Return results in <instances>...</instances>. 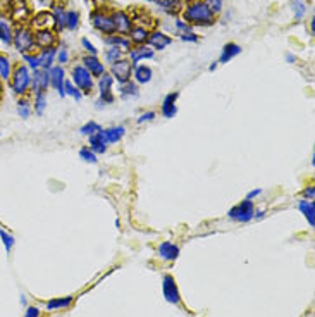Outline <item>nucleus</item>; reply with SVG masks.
I'll list each match as a JSON object with an SVG mask.
<instances>
[{"mask_svg": "<svg viewBox=\"0 0 315 317\" xmlns=\"http://www.w3.org/2000/svg\"><path fill=\"white\" fill-rule=\"evenodd\" d=\"M2 95H3V83L2 79H0V100H2Z\"/></svg>", "mask_w": 315, "mask_h": 317, "instance_id": "obj_55", "label": "nucleus"}, {"mask_svg": "<svg viewBox=\"0 0 315 317\" xmlns=\"http://www.w3.org/2000/svg\"><path fill=\"white\" fill-rule=\"evenodd\" d=\"M105 140H107V143L110 145V143H119L122 138H124L126 135V128L124 126H112V128H107V129H102Z\"/></svg>", "mask_w": 315, "mask_h": 317, "instance_id": "obj_26", "label": "nucleus"}, {"mask_svg": "<svg viewBox=\"0 0 315 317\" xmlns=\"http://www.w3.org/2000/svg\"><path fill=\"white\" fill-rule=\"evenodd\" d=\"M133 79H135L136 85H147L154 78V71L147 64H138V66H133Z\"/></svg>", "mask_w": 315, "mask_h": 317, "instance_id": "obj_20", "label": "nucleus"}, {"mask_svg": "<svg viewBox=\"0 0 315 317\" xmlns=\"http://www.w3.org/2000/svg\"><path fill=\"white\" fill-rule=\"evenodd\" d=\"M31 74L33 71L26 66V64H16L12 67V74L9 79V86L16 95H28V92L31 90Z\"/></svg>", "mask_w": 315, "mask_h": 317, "instance_id": "obj_2", "label": "nucleus"}, {"mask_svg": "<svg viewBox=\"0 0 315 317\" xmlns=\"http://www.w3.org/2000/svg\"><path fill=\"white\" fill-rule=\"evenodd\" d=\"M110 16H112V23H114V28H115V33L128 37L131 28L135 26V21H133L131 14L126 12V10H122V9H114V10H110Z\"/></svg>", "mask_w": 315, "mask_h": 317, "instance_id": "obj_7", "label": "nucleus"}, {"mask_svg": "<svg viewBox=\"0 0 315 317\" xmlns=\"http://www.w3.org/2000/svg\"><path fill=\"white\" fill-rule=\"evenodd\" d=\"M131 74H133V66L128 60V57L117 60L110 66V76L114 78V81H117L119 85H124V83L131 81Z\"/></svg>", "mask_w": 315, "mask_h": 317, "instance_id": "obj_8", "label": "nucleus"}, {"mask_svg": "<svg viewBox=\"0 0 315 317\" xmlns=\"http://www.w3.org/2000/svg\"><path fill=\"white\" fill-rule=\"evenodd\" d=\"M119 95L121 99H136L140 95V88L135 81H128L119 86Z\"/></svg>", "mask_w": 315, "mask_h": 317, "instance_id": "obj_28", "label": "nucleus"}, {"mask_svg": "<svg viewBox=\"0 0 315 317\" xmlns=\"http://www.w3.org/2000/svg\"><path fill=\"white\" fill-rule=\"evenodd\" d=\"M71 59L69 55V50H67L66 45H59L57 47V55H55V62L59 64V66H64V64H67Z\"/></svg>", "mask_w": 315, "mask_h": 317, "instance_id": "obj_39", "label": "nucleus"}, {"mask_svg": "<svg viewBox=\"0 0 315 317\" xmlns=\"http://www.w3.org/2000/svg\"><path fill=\"white\" fill-rule=\"evenodd\" d=\"M88 140H90V150H92V152H95L97 156H102V154L107 152L108 143H107V140H105L102 131H99V133H95V135L88 136Z\"/></svg>", "mask_w": 315, "mask_h": 317, "instance_id": "obj_24", "label": "nucleus"}, {"mask_svg": "<svg viewBox=\"0 0 315 317\" xmlns=\"http://www.w3.org/2000/svg\"><path fill=\"white\" fill-rule=\"evenodd\" d=\"M217 66H219V62H217V60H213V62L209 66V71H215V69H217Z\"/></svg>", "mask_w": 315, "mask_h": 317, "instance_id": "obj_54", "label": "nucleus"}, {"mask_svg": "<svg viewBox=\"0 0 315 317\" xmlns=\"http://www.w3.org/2000/svg\"><path fill=\"white\" fill-rule=\"evenodd\" d=\"M291 7H293V14H295L296 19H303L307 14V5L303 0H293L291 2Z\"/></svg>", "mask_w": 315, "mask_h": 317, "instance_id": "obj_40", "label": "nucleus"}, {"mask_svg": "<svg viewBox=\"0 0 315 317\" xmlns=\"http://www.w3.org/2000/svg\"><path fill=\"white\" fill-rule=\"evenodd\" d=\"M90 23H92V26L95 28L99 33H102L104 37L105 35L115 33V28H114V23H112L110 12L104 10L102 7H97L95 10H92V14H90Z\"/></svg>", "mask_w": 315, "mask_h": 317, "instance_id": "obj_5", "label": "nucleus"}, {"mask_svg": "<svg viewBox=\"0 0 315 317\" xmlns=\"http://www.w3.org/2000/svg\"><path fill=\"white\" fill-rule=\"evenodd\" d=\"M253 214H255V205L252 200H246V198L227 211V217L236 222H250L253 219Z\"/></svg>", "mask_w": 315, "mask_h": 317, "instance_id": "obj_6", "label": "nucleus"}, {"mask_svg": "<svg viewBox=\"0 0 315 317\" xmlns=\"http://www.w3.org/2000/svg\"><path fill=\"white\" fill-rule=\"evenodd\" d=\"M241 53V47L234 42H227L226 45L222 47V52H220V57L217 62L219 64H227L229 60H233L234 57H238Z\"/></svg>", "mask_w": 315, "mask_h": 317, "instance_id": "obj_23", "label": "nucleus"}, {"mask_svg": "<svg viewBox=\"0 0 315 317\" xmlns=\"http://www.w3.org/2000/svg\"><path fill=\"white\" fill-rule=\"evenodd\" d=\"M177 37H179V40H183V42H186V43H198V42H200V37H198L195 31L181 33V35H177Z\"/></svg>", "mask_w": 315, "mask_h": 317, "instance_id": "obj_47", "label": "nucleus"}, {"mask_svg": "<svg viewBox=\"0 0 315 317\" xmlns=\"http://www.w3.org/2000/svg\"><path fill=\"white\" fill-rule=\"evenodd\" d=\"M23 60L26 62V66L30 67L31 71L40 69V57L38 53H23Z\"/></svg>", "mask_w": 315, "mask_h": 317, "instance_id": "obj_41", "label": "nucleus"}, {"mask_svg": "<svg viewBox=\"0 0 315 317\" xmlns=\"http://www.w3.org/2000/svg\"><path fill=\"white\" fill-rule=\"evenodd\" d=\"M64 92H66V97H72V99L78 100V102L83 99V93L76 88L74 83H72L71 79H66V81H64Z\"/></svg>", "mask_w": 315, "mask_h": 317, "instance_id": "obj_36", "label": "nucleus"}, {"mask_svg": "<svg viewBox=\"0 0 315 317\" xmlns=\"http://www.w3.org/2000/svg\"><path fill=\"white\" fill-rule=\"evenodd\" d=\"M71 81L74 83V86L83 93V95H90L92 90H93V86H95V78L88 73V69H86L83 64H76V66H72Z\"/></svg>", "mask_w": 315, "mask_h": 317, "instance_id": "obj_4", "label": "nucleus"}, {"mask_svg": "<svg viewBox=\"0 0 315 317\" xmlns=\"http://www.w3.org/2000/svg\"><path fill=\"white\" fill-rule=\"evenodd\" d=\"M0 238H2V243H3V248H5V252L9 254L10 250H12V247H14V236L12 235H9V233L5 231V229H0Z\"/></svg>", "mask_w": 315, "mask_h": 317, "instance_id": "obj_42", "label": "nucleus"}, {"mask_svg": "<svg viewBox=\"0 0 315 317\" xmlns=\"http://www.w3.org/2000/svg\"><path fill=\"white\" fill-rule=\"evenodd\" d=\"M24 317H40V309L38 307H28L24 312Z\"/></svg>", "mask_w": 315, "mask_h": 317, "instance_id": "obj_50", "label": "nucleus"}, {"mask_svg": "<svg viewBox=\"0 0 315 317\" xmlns=\"http://www.w3.org/2000/svg\"><path fill=\"white\" fill-rule=\"evenodd\" d=\"M102 126L99 124V122H95V121H88V122H85V124L79 128V133H81L83 136H92V135H95V133H99V131H102Z\"/></svg>", "mask_w": 315, "mask_h": 317, "instance_id": "obj_34", "label": "nucleus"}, {"mask_svg": "<svg viewBox=\"0 0 315 317\" xmlns=\"http://www.w3.org/2000/svg\"><path fill=\"white\" fill-rule=\"evenodd\" d=\"M12 10H14V19L17 21L21 19V23L30 16V7H23V9H21V7L17 5V7H12Z\"/></svg>", "mask_w": 315, "mask_h": 317, "instance_id": "obj_46", "label": "nucleus"}, {"mask_svg": "<svg viewBox=\"0 0 315 317\" xmlns=\"http://www.w3.org/2000/svg\"><path fill=\"white\" fill-rule=\"evenodd\" d=\"M126 53L122 52L121 49H117V47H107L104 52V59H105V64H108V66H112L114 62H117V60L124 59Z\"/></svg>", "mask_w": 315, "mask_h": 317, "instance_id": "obj_29", "label": "nucleus"}, {"mask_svg": "<svg viewBox=\"0 0 315 317\" xmlns=\"http://www.w3.org/2000/svg\"><path fill=\"white\" fill-rule=\"evenodd\" d=\"M12 35H14L12 24L7 19H3V17H0V42L7 47L12 45Z\"/></svg>", "mask_w": 315, "mask_h": 317, "instance_id": "obj_27", "label": "nucleus"}, {"mask_svg": "<svg viewBox=\"0 0 315 317\" xmlns=\"http://www.w3.org/2000/svg\"><path fill=\"white\" fill-rule=\"evenodd\" d=\"M128 60L131 62V66H138L143 60H150L155 57V50H152L148 45H133L131 50L128 53Z\"/></svg>", "mask_w": 315, "mask_h": 317, "instance_id": "obj_12", "label": "nucleus"}, {"mask_svg": "<svg viewBox=\"0 0 315 317\" xmlns=\"http://www.w3.org/2000/svg\"><path fill=\"white\" fill-rule=\"evenodd\" d=\"M12 45L17 52L23 53H33L36 45H35V30L26 24H21L14 30L12 35Z\"/></svg>", "mask_w": 315, "mask_h": 317, "instance_id": "obj_3", "label": "nucleus"}, {"mask_svg": "<svg viewBox=\"0 0 315 317\" xmlns=\"http://www.w3.org/2000/svg\"><path fill=\"white\" fill-rule=\"evenodd\" d=\"M314 195H315V186L310 185L303 190V198H305V200H314Z\"/></svg>", "mask_w": 315, "mask_h": 317, "instance_id": "obj_49", "label": "nucleus"}, {"mask_svg": "<svg viewBox=\"0 0 315 317\" xmlns=\"http://www.w3.org/2000/svg\"><path fill=\"white\" fill-rule=\"evenodd\" d=\"M52 24H53V30L57 33H62L66 30V17H67V10L64 9V5L60 3H52Z\"/></svg>", "mask_w": 315, "mask_h": 317, "instance_id": "obj_16", "label": "nucleus"}, {"mask_svg": "<svg viewBox=\"0 0 315 317\" xmlns=\"http://www.w3.org/2000/svg\"><path fill=\"white\" fill-rule=\"evenodd\" d=\"M49 78H50V86L57 92L59 97H66V92H64V81H66V71H64V66H52L49 69Z\"/></svg>", "mask_w": 315, "mask_h": 317, "instance_id": "obj_11", "label": "nucleus"}, {"mask_svg": "<svg viewBox=\"0 0 315 317\" xmlns=\"http://www.w3.org/2000/svg\"><path fill=\"white\" fill-rule=\"evenodd\" d=\"M50 86L49 71L45 69H36L31 74V92L33 93H47Z\"/></svg>", "mask_w": 315, "mask_h": 317, "instance_id": "obj_14", "label": "nucleus"}, {"mask_svg": "<svg viewBox=\"0 0 315 317\" xmlns=\"http://www.w3.org/2000/svg\"><path fill=\"white\" fill-rule=\"evenodd\" d=\"M147 2H152V0H147Z\"/></svg>", "mask_w": 315, "mask_h": 317, "instance_id": "obj_57", "label": "nucleus"}, {"mask_svg": "<svg viewBox=\"0 0 315 317\" xmlns=\"http://www.w3.org/2000/svg\"><path fill=\"white\" fill-rule=\"evenodd\" d=\"M152 2H154L162 12H167V14H172V10L181 5V0H152Z\"/></svg>", "mask_w": 315, "mask_h": 317, "instance_id": "obj_33", "label": "nucleus"}, {"mask_svg": "<svg viewBox=\"0 0 315 317\" xmlns=\"http://www.w3.org/2000/svg\"><path fill=\"white\" fill-rule=\"evenodd\" d=\"M0 138H2V133H0Z\"/></svg>", "mask_w": 315, "mask_h": 317, "instance_id": "obj_56", "label": "nucleus"}, {"mask_svg": "<svg viewBox=\"0 0 315 317\" xmlns=\"http://www.w3.org/2000/svg\"><path fill=\"white\" fill-rule=\"evenodd\" d=\"M12 62H10L9 55L0 52V79L2 81H9L10 74H12Z\"/></svg>", "mask_w": 315, "mask_h": 317, "instance_id": "obj_30", "label": "nucleus"}, {"mask_svg": "<svg viewBox=\"0 0 315 317\" xmlns=\"http://www.w3.org/2000/svg\"><path fill=\"white\" fill-rule=\"evenodd\" d=\"M79 158H81L83 162H86V164H97V162H99V156H97L95 152H92L90 147H83V149L79 150Z\"/></svg>", "mask_w": 315, "mask_h": 317, "instance_id": "obj_37", "label": "nucleus"}, {"mask_svg": "<svg viewBox=\"0 0 315 317\" xmlns=\"http://www.w3.org/2000/svg\"><path fill=\"white\" fill-rule=\"evenodd\" d=\"M79 19H81V16H79L78 10H74V9L67 10L66 30H67V31H78V28H79Z\"/></svg>", "mask_w": 315, "mask_h": 317, "instance_id": "obj_32", "label": "nucleus"}, {"mask_svg": "<svg viewBox=\"0 0 315 317\" xmlns=\"http://www.w3.org/2000/svg\"><path fill=\"white\" fill-rule=\"evenodd\" d=\"M17 114L23 119H28L31 116V102L28 99H24V97L17 102Z\"/></svg>", "mask_w": 315, "mask_h": 317, "instance_id": "obj_38", "label": "nucleus"}, {"mask_svg": "<svg viewBox=\"0 0 315 317\" xmlns=\"http://www.w3.org/2000/svg\"><path fill=\"white\" fill-rule=\"evenodd\" d=\"M286 62H288V64H295L296 62V55H295V53H291V52L286 53Z\"/></svg>", "mask_w": 315, "mask_h": 317, "instance_id": "obj_52", "label": "nucleus"}, {"mask_svg": "<svg viewBox=\"0 0 315 317\" xmlns=\"http://www.w3.org/2000/svg\"><path fill=\"white\" fill-rule=\"evenodd\" d=\"M314 21H315V17L312 16V17H310V33H315V23H314Z\"/></svg>", "mask_w": 315, "mask_h": 317, "instance_id": "obj_53", "label": "nucleus"}, {"mask_svg": "<svg viewBox=\"0 0 315 317\" xmlns=\"http://www.w3.org/2000/svg\"><path fill=\"white\" fill-rule=\"evenodd\" d=\"M81 47L86 52V55H97V53H99V49H97V47L90 42V38H86V37L81 38Z\"/></svg>", "mask_w": 315, "mask_h": 317, "instance_id": "obj_44", "label": "nucleus"}, {"mask_svg": "<svg viewBox=\"0 0 315 317\" xmlns=\"http://www.w3.org/2000/svg\"><path fill=\"white\" fill-rule=\"evenodd\" d=\"M179 247L176 243H172V241H162L158 245V257L164 259V261H176L179 257Z\"/></svg>", "mask_w": 315, "mask_h": 317, "instance_id": "obj_21", "label": "nucleus"}, {"mask_svg": "<svg viewBox=\"0 0 315 317\" xmlns=\"http://www.w3.org/2000/svg\"><path fill=\"white\" fill-rule=\"evenodd\" d=\"M205 3L209 5V9L212 10L213 14H220L224 9V0H205Z\"/></svg>", "mask_w": 315, "mask_h": 317, "instance_id": "obj_45", "label": "nucleus"}, {"mask_svg": "<svg viewBox=\"0 0 315 317\" xmlns=\"http://www.w3.org/2000/svg\"><path fill=\"white\" fill-rule=\"evenodd\" d=\"M55 30L50 28H42V30H35V45L36 49H47V47H57L59 37H57Z\"/></svg>", "mask_w": 315, "mask_h": 317, "instance_id": "obj_9", "label": "nucleus"}, {"mask_svg": "<svg viewBox=\"0 0 315 317\" xmlns=\"http://www.w3.org/2000/svg\"><path fill=\"white\" fill-rule=\"evenodd\" d=\"M174 31H176V35H181V33H188V31H193V28H191L186 21L181 19V17H176L174 19Z\"/></svg>", "mask_w": 315, "mask_h": 317, "instance_id": "obj_43", "label": "nucleus"}, {"mask_svg": "<svg viewBox=\"0 0 315 317\" xmlns=\"http://www.w3.org/2000/svg\"><path fill=\"white\" fill-rule=\"evenodd\" d=\"M298 211L305 215L307 222L310 224V228L315 226V202L314 200H300L298 202Z\"/></svg>", "mask_w": 315, "mask_h": 317, "instance_id": "obj_25", "label": "nucleus"}, {"mask_svg": "<svg viewBox=\"0 0 315 317\" xmlns=\"http://www.w3.org/2000/svg\"><path fill=\"white\" fill-rule=\"evenodd\" d=\"M81 64L88 69V73L97 79L102 76L104 73H107V71H105V62H102V60L99 59V55H85L81 59Z\"/></svg>", "mask_w": 315, "mask_h": 317, "instance_id": "obj_15", "label": "nucleus"}, {"mask_svg": "<svg viewBox=\"0 0 315 317\" xmlns=\"http://www.w3.org/2000/svg\"><path fill=\"white\" fill-rule=\"evenodd\" d=\"M162 293H164L165 300L172 305H177L181 302V293L179 288L176 284V279L171 274H165L162 277Z\"/></svg>", "mask_w": 315, "mask_h": 317, "instance_id": "obj_10", "label": "nucleus"}, {"mask_svg": "<svg viewBox=\"0 0 315 317\" xmlns=\"http://www.w3.org/2000/svg\"><path fill=\"white\" fill-rule=\"evenodd\" d=\"M155 116H157V114H155L154 110H147V112H143L138 119H136V122H138V124H143V122H150V121H154Z\"/></svg>", "mask_w": 315, "mask_h": 317, "instance_id": "obj_48", "label": "nucleus"}, {"mask_svg": "<svg viewBox=\"0 0 315 317\" xmlns=\"http://www.w3.org/2000/svg\"><path fill=\"white\" fill-rule=\"evenodd\" d=\"M35 114H38V116H43V112H45L47 109V93H35Z\"/></svg>", "mask_w": 315, "mask_h": 317, "instance_id": "obj_35", "label": "nucleus"}, {"mask_svg": "<svg viewBox=\"0 0 315 317\" xmlns=\"http://www.w3.org/2000/svg\"><path fill=\"white\" fill-rule=\"evenodd\" d=\"M147 45L150 47L152 50H158V52H160V50L167 49L169 45H172V38L160 30H152L150 35H148Z\"/></svg>", "mask_w": 315, "mask_h": 317, "instance_id": "obj_13", "label": "nucleus"}, {"mask_svg": "<svg viewBox=\"0 0 315 317\" xmlns=\"http://www.w3.org/2000/svg\"><path fill=\"white\" fill-rule=\"evenodd\" d=\"M148 35H150V30L145 26H140V24H135L131 28V31L128 33V38L131 42V45H147Z\"/></svg>", "mask_w": 315, "mask_h": 317, "instance_id": "obj_22", "label": "nucleus"}, {"mask_svg": "<svg viewBox=\"0 0 315 317\" xmlns=\"http://www.w3.org/2000/svg\"><path fill=\"white\" fill-rule=\"evenodd\" d=\"M59 47V45H57ZM57 47H47V49H40V69L49 71L52 66H55V55H57Z\"/></svg>", "mask_w": 315, "mask_h": 317, "instance_id": "obj_19", "label": "nucleus"}, {"mask_svg": "<svg viewBox=\"0 0 315 317\" xmlns=\"http://www.w3.org/2000/svg\"><path fill=\"white\" fill-rule=\"evenodd\" d=\"M72 304V297H62V298H52L47 302V311H59L66 309Z\"/></svg>", "mask_w": 315, "mask_h": 317, "instance_id": "obj_31", "label": "nucleus"}, {"mask_svg": "<svg viewBox=\"0 0 315 317\" xmlns=\"http://www.w3.org/2000/svg\"><path fill=\"white\" fill-rule=\"evenodd\" d=\"M104 43L107 47H117V49H121L124 53H128L129 50H131V47H133L128 37H124V35H119V33L105 35V37H104Z\"/></svg>", "mask_w": 315, "mask_h": 317, "instance_id": "obj_18", "label": "nucleus"}, {"mask_svg": "<svg viewBox=\"0 0 315 317\" xmlns=\"http://www.w3.org/2000/svg\"><path fill=\"white\" fill-rule=\"evenodd\" d=\"M259 195H262V190L257 188V190H252V192L246 193V197H245V198H246V200H252V202H253V198H257Z\"/></svg>", "mask_w": 315, "mask_h": 317, "instance_id": "obj_51", "label": "nucleus"}, {"mask_svg": "<svg viewBox=\"0 0 315 317\" xmlns=\"http://www.w3.org/2000/svg\"><path fill=\"white\" fill-rule=\"evenodd\" d=\"M181 19L186 21L191 28H207L215 23V14L209 9L205 0H188L184 9L181 10Z\"/></svg>", "mask_w": 315, "mask_h": 317, "instance_id": "obj_1", "label": "nucleus"}, {"mask_svg": "<svg viewBox=\"0 0 315 317\" xmlns=\"http://www.w3.org/2000/svg\"><path fill=\"white\" fill-rule=\"evenodd\" d=\"M177 99H179V92H172L167 93L162 100V107H160V112L165 119H172L177 114Z\"/></svg>", "mask_w": 315, "mask_h": 317, "instance_id": "obj_17", "label": "nucleus"}]
</instances>
